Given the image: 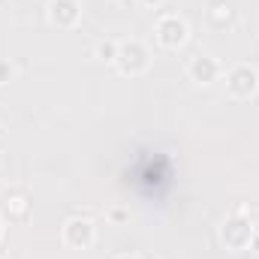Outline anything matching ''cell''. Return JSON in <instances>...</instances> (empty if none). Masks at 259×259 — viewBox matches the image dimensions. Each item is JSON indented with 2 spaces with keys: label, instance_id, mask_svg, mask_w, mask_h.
<instances>
[{
  "label": "cell",
  "instance_id": "obj_7",
  "mask_svg": "<svg viewBox=\"0 0 259 259\" xmlns=\"http://www.w3.org/2000/svg\"><path fill=\"white\" fill-rule=\"evenodd\" d=\"M81 18V3L78 0H52L49 3V21L58 27H72Z\"/></svg>",
  "mask_w": 259,
  "mask_h": 259
},
{
  "label": "cell",
  "instance_id": "obj_1",
  "mask_svg": "<svg viewBox=\"0 0 259 259\" xmlns=\"http://www.w3.org/2000/svg\"><path fill=\"white\" fill-rule=\"evenodd\" d=\"M151 64V55L148 49L139 42V39H127V42H118V58H115V66L124 72V75H139L145 72Z\"/></svg>",
  "mask_w": 259,
  "mask_h": 259
},
{
  "label": "cell",
  "instance_id": "obj_3",
  "mask_svg": "<svg viewBox=\"0 0 259 259\" xmlns=\"http://www.w3.org/2000/svg\"><path fill=\"white\" fill-rule=\"evenodd\" d=\"M253 235H256V229H253V223H250L247 217H229V220L223 223V229H220V238H223V244H226L229 250H244V247H250Z\"/></svg>",
  "mask_w": 259,
  "mask_h": 259
},
{
  "label": "cell",
  "instance_id": "obj_5",
  "mask_svg": "<svg viewBox=\"0 0 259 259\" xmlns=\"http://www.w3.org/2000/svg\"><path fill=\"white\" fill-rule=\"evenodd\" d=\"M97 238V229L88 217H72L64 223V244H69L72 250H88Z\"/></svg>",
  "mask_w": 259,
  "mask_h": 259
},
{
  "label": "cell",
  "instance_id": "obj_12",
  "mask_svg": "<svg viewBox=\"0 0 259 259\" xmlns=\"http://www.w3.org/2000/svg\"><path fill=\"white\" fill-rule=\"evenodd\" d=\"M118 259H139V256H136V253H121Z\"/></svg>",
  "mask_w": 259,
  "mask_h": 259
},
{
  "label": "cell",
  "instance_id": "obj_9",
  "mask_svg": "<svg viewBox=\"0 0 259 259\" xmlns=\"http://www.w3.org/2000/svg\"><path fill=\"white\" fill-rule=\"evenodd\" d=\"M97 55H100L103 61H112V64H115V58H118V42H112V39H103V42L97 46Z\"/></svg>",
  "mask_w": 259,
  "mask_h": 259
},
{
  "label": "cell",
  "instance_id": "obj_11",
  "mask_svg": "<svg viewBox=\"0 0 259 259\" xmlns=\"http://www.w3.org/2000/svg\"><path fill=\"white\" fill-rule=\"evenodd\" d=\"M136 3H142V6H160V0H136Z\"/></svg>",
  "mask_w": 259,
  "mask_h": 259
},
{
  "label": "cell",
  "instance_id": "obj_10",
  "mask_svg": "<svg viewBox=\"0 0 259 259\" xmlns=\"http://www.w3.org/2000/svg\"><path fill=\"white\" fill-rule=\"evenodd\" d=\"M12 78V66H9V61H0V84H6Z\"/></svg>",
  "mask_w": 259,
  "mask_h": 259
},
{
  "label": "cell",
  "instance_id": "obj_4",
  "mask_svg": "<svg viewBox=\"0 0 259 259\" xmlns=\"http://www.w3.org/2000/svg\"><path fill=\"white\" fill-rule=\"evenodd\" d=\"M187 33H190L187 21L178 18V15H163L157 21V39H160L163 49H181L187 42Z\"/></svg>",
  "mask_w": 259,
  "mask_h": 259
},
{
  "label": "cell",
  "instance_id": "obj_6",
  "mask_svg": "<svg viewBox=\"0 0 259 259\" xmlns=\"http://www.w3.org/2000/svg\"><path fill=\"white\" fill-rule=\"evenodd\" d=\"M187 75L193 78L196 84H214L220 78V64L211 55H196V58H190V64H187Z\"/></svg>",
  "mask_w": 259,
  "mask_h": 259
},
{
  "label": "cell",
  "instance_id": "obj_8",
  "mask_svg": "<svg viewBox=\"0 0 259 259\" xmlns=\"http://www.w3.org/2000/svg\"><path fill=\"white\" fill-rule=\"evenodd\" d=\"M232 18H235V6H232V3L217 0V3L208 6V21H211L214 27H223V24H229Z\"/></svg>",
  "mask_w": 259,
  "mask_h": 259
},
{
  "label": "cell",
  "instance_id": "obj_13",
  "mask_svg": "<svg viewBox=\"0 0 259 259\" xmlns=\"http://www.w3.org/2000/svg\"><path fill=\"white\" fill-rule=\"evenodd\" d=\"M0 238H3V220H0Z\"/></svg>",
  "mask_w": 259,
  "mask_h": 259
},
{
  "label": "cell",
  "instance_id": "obj_2",
  "mask_svg": "<svg viewBox=\"0 0 259 259\" xmlns=\"http://www.w3.org/2000/svg\"><path fill=\"white\" fill-rule=\"evenodd\" d=\"M226 88H229L232 97L247 100V97H253V94L259 91V72L250 64L232 66V69L226 72Z\"/></svg>",
  "mask_w": 259,
  "mask_h": 259
}]
</instances>
